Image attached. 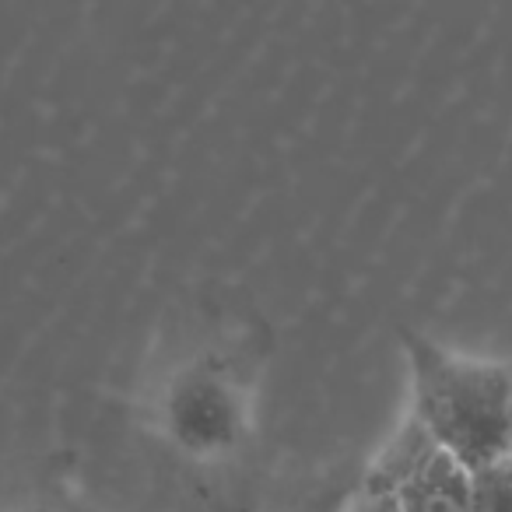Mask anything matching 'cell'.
I'll use <instances>...</instances> for the list:
<instances>
[{"label":"cell","mask_w":512,"mask_h":512,"mask_svg":"<svg viewBox=\"0 0 512 512\" xmlns=\"http://www.w3.org/2000/svg\"><path fill=\"white\" fill-rule=\"evenodd\" d=\"M411 376V421L467 474L512 456V369L463 355L425 334H400Z\"/></svg>","instance_id":"cell-1"},{"label":"cell","mask_w":512,"mask_h":512,"mask_svg":"<svg viewBox=\"0 0 512 512\" xmlns=\"http://www.w3.org/2000/svg\"><path fill=\"white\" fill-rule=\"evenodd\" d=\"M169 439L190 456L232 453L246 435V400L218 365H190L169 383L162 400Z\"/></svg>","instance_id":"cell-2"},{"label":"cell","mask_w":512,"mask_h":512,"mask_svg":"<svg viewBox=\"0 0 512 512\" xmlns=\"http://www.w3.org/2000/svg\"><path fill=\"white\" fill-rule=\"evenodd\" d=\"M372 470L397 484L404 512H470V474L435 449L411 418Z\"/></svg>","instance_id":"cell-3"},{"label":"cell","mask_w":512,"mask_h":512,"mask_svg":"<svg viewBox=\"0 0 512 512\" xmlns=\"http://www.w3.org/2000/svg\"><path fill=\"white\" fill-rule=\"evenodd\" d=\"M470 512H512V456L470 474Z\"/></svg>","instance_id":"cell-4"},{"label":"cell","mask_w":512,"mask_h":512,"mask_svg":"<svg viewBox=\"0 0 512 512\" xmlns=\"http://www.w3.org/2000/svg\"><path fill=\"white\" fill-rule=\"evenodd\" d=\"M344 512H404V502H400V495H397V484L379 477L376 470H369L362 488L348 498Z\"/></svg>","instance_id":"cell-5"}]
</instances>
